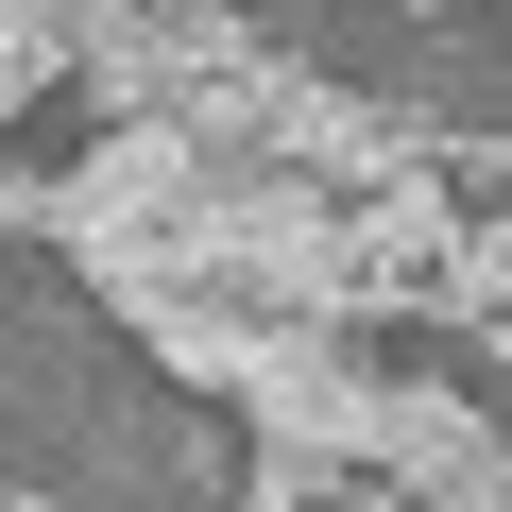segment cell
Segmentation results:
<instances>
[{
	"label": "cell",
	"mask_w": 512,
	"mask_h": 512,
	"mask_svg": "<svg viewBox=\"0 0 512 512\" xmlns=\"http://www.w3.org/2000/svg\"><path fill=\"white\" fill-rule=\"evenodd\" d=\"M342 239H359V325H376V308H444V291H461V239H478V222H461L444 171H410V188H376Z\"/></svg>",
	"instance_id": "3957f363"
},
{
	"label": "cell",
	"mask_w": 512,
	"mask_h": 512,
	"mask_svg": "<svg viewBox=\"0 0 512 512\" xmlns=\"http://www.w3.org/2000/svg\"><path fill=\"white\" fill-rule=\"evenodd\" d=\"M239 410H256V461H291V478H376V444H393V376L342 359V325H274Z\"/></svg>",
	"instance_id": "7a4b0ae2"
},
{
	"label": "cell",
	"mask_w": 512,
	"mask_h": 512,
	"mask_svg": "<svg viewBox=\"0 0 512 512\" xmlns=\"http://www.w3.org/2000/svg\"><path fill=\"white\" fill-rule=\"evenodd\" d=\"M495 308H512V205L461 239V291H444V325H495Z\"/></svg>",
	"instance_id": "5b68a950"
},
{
	"label": "cell",
	"mask_w": 512,
	"mask_h": 512,
	"mask_svg": "<svg viewBox=\"0 0 512 512\" xmlns=\"http://www.w3.org/2000/svg\"><path fill=\"white\" fill-rule=\"evenodd\" d=\"M427 512H512V461H495V478H461V495H427Z\"/></svg>",
	"instance_id": "8992f818"
},
{
	"label": "cell",
	"mask_w": 512,
	"mask_h": 512,
	"mask_svg": "<svg viewBox=\"0 0 512 512\" xmlns=\"http://www.w3.org/2000/svg\"><path fill=\"white\" fill-rule=\"evenodd\" d=\"M342 222H359L342 188H308L274 154H222V188H205V291L256 308V325H359V239Z\"/></svg>",
	"instance_id": "6da1fadb"
},
{
	"label": "cell",
	"mask_w": 512,
	"mask_h": 512,
	"mask_svg": "<svg viewBox=\"0 0 512 512\" xmlns=\"http://www.w3.org/2000/svg\"><path fill=\"white\" fill-rule=\"evenodd\" d=\"M495 461H512V427H478L461 376H393V444H376L393 495H461V478H495Z\"/></svg>",
	"instance_id": "277c9868"
}]
</instances>
